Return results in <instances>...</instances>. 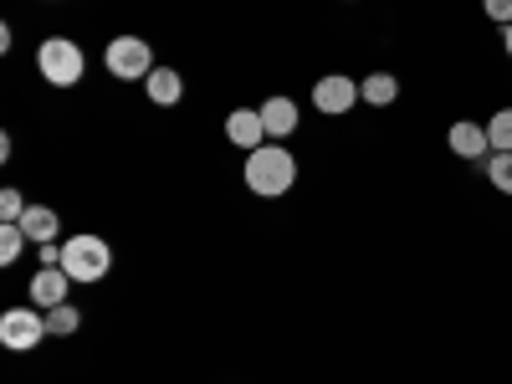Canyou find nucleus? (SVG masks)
I'll return each instance as SVG.
<instances>
[{"label":"nucleus","mask_w":512,"mask_h":384,"mask_svg":"<svg viewBox=\"0 0 512 384\" xmlns=\"http://www.w3.org/2000/svg\"><path fill=\"white\" fill-rule=\"evenodd\" d=\"M241 180L251 195H262V200H277L297 185V159L282 149V144H262V149H251L246 154V169H241Z\"/></svg>","instance_id":"nucleus-1"},{"label":"nucleus","mask_w":512,"mask_h":384,"mask_svg":"<svg viewBox=\"0 0 512 384\" xmlns=\"http://www.w3.org/2000/svg\"><path fill=\"white\" fill-rule=\"evenodd\" d=\"M62 272L72 277V282H103L108 272H113V246L103 241V236H67L62 241Z\"/></svg>","instance_id":"nucleus-2"},{"label":"nucleus","mask_w":512,"mask_h":384,"mask_svg":"<svg viewBox=\"0 0 512 384\" xmlns=\"http://www.w3.org/2000/svg\"><path fill=\"white\" fill-rule=\"evenodd\" d=\"M36 72L52 82V88H77L82 72H88V57H82V47L72 36H47L36 47Z\"/></svg>","instance_id":"nucleus-3"},{"label":"nucleus","mask_w":512,"mask_h":384,"mask_svg":"<svg viewBox=\"0 0 512 384\" xmlns=\"http://www.w3.org/2000/svg\"><path fill=\"white\" fill-rule=\"evenodd\" d=\"M41 338H52L47 333V313L41 308H6L0 313V349H11V354H31Z\"/></svg>","instance_id":"nucleus-4"},{"label":"nucleus","mask_w":512,"mask_h":384,"mask_svg":"<svg viewBox=\"0 0 512 384\" xmlns=\"http://www.w3.org/2000/svg\"><path fill=\"white\" fill-rule=\"evenodd\" d=\"M103 62H108V72H113L118 82H144V77L154 72V52H149L144 36H113L108 52H103Z\"/></svg>","instance_id":"nucleus-5"},{"label":"nucleus","mask_w":512,"mask_h":384,"mask_svg":"<svg viewBox=\"0 0 512 384\" xmlns=\"http://www.w3.org/2000/svg\"><path fill=\"white\" fill-rule=\"evenodd\" d=\"M354 103H359V82L349 72H328V77L313 82V108L318 113L344 118V113H354Z\"/></svg>","instance_id":"nucleus-6"},{"label":"nucleus","mask_w":512,"mask_h":384,"mask_svg":"<svg viewBox=\"0 0 512 384\" xmlns=\"http://www.w3.org/2000/svg\"><path fill=\"white\" fill-rule=\"evenodd\" d=\"M226 139H231L241 154L262 149V144H267V123H262V108H236V113H226Z\"/></svg>","instance_id":"nucleus-7"},{"label":"nucleus","mask_w":512,"mask_h":384,"mask_svg":"<svg viewBox=\"0 0 512 384\" xmlns=\"http://www.w3.org/2000/svg\"><path fill=\"white\" fill-rule=\"evenodd\" d=\"M67 292H72V277H67L62 267H41V272L31 277V308L52 313V308L67 303Z\"/></svg>","instance_id":"nucleus-8"},{"label":"nucleus","mask_w":512,"mask_h":384,"mask_svg":"<svg viewBox=\"0 0 512 384\" xmlns=\"http://www.w3.org/2000/svg\"><path fill=\"white\" fill-rule=\"evenodd\" d=\"M446 144H451V154L456 159H482V154H492V139H487V123H472V118H461V123H451V134H446Z\"/></svg>","instance_id":"nucleus-9"},{"label":"nucleus","mask_w":512,"mask_h":384,"mask_svg":"<svg viewBox=\"0 0 512 384\" xmlns=\"http://www.w3.org/2000/svg\"><path fill=\"white\" fill-rule=\"evenodd\" d=\"M144 93H149V103H159V108H175V103L185 98V77H180L175 67H154V72L144 77Z\"/></svg>","instance_id":"nucleus-10"},{"label":"nucleus","mask_w":512,"mask_h":384,"mask_svg":"<svg viewBox=\"0 0 512 384\" xmlns=\"http://www.w3.org/2000/svg\"><path fill=\"white\" fill-rule=\"evenodd\" d=\"M26 236H31V246H41V241H57L62 236V216L52 205H26V216L16 221Z\"/></svg>","instance_id":"nucleus-11"},{"label":"nucleus","mask_w":512,"mask_h":384,"mask_svg":"<svg viewBox=\"0 0 512 384\" xmlns=\"http://www.w3.org/2000/svg\"><path fill=\"white\" fill-rule=\"evenodd\" d=\"M262 123H267V139L282 144L292 128H297V103H292V98H267V103H262Z\"/></svg>","instance_id":"nucleus-12"},{"label":"nucleus","mask_w":512,"mask_h":384,"mask_svg":"<svg viewBox=\"0 0 512 384\" xmlns=\"http://www.w3.org/2000/svg\"><path fill=\"white\" fill-rule=\"evenodd\" d=\"M395 98H400V77L395 72H369L359 82V103H369V108H390Z\"/></svg>","instance_id":"nucleus-13"},{"label":"nucleus","mask_w":512,"mask_h":384,"mask_svg":"<svg viewBox=\"0 0 512 384\" xmlns=\"http://www.w3.org/2000/svg\"><path fill=\"white\" fill-rule=\"evenodd\" d=\"M26 231L16 226V221H6V226H0V267H16L21 262V251H26Z\"/></svg>","instance_id":"nucleus-14"},{"label":"nucleus","mask_w":512,"mask_h":384,"mask_svg":"<svg viewBox=\"0 0 512 384\" xmlns=\"http://www.w3.org/2000/svg\"><path fill=\"white\" fill-rule=\"evenodd\" d=\"M487 139H492V154H512V108H497L487 118Z\"/></svg>","instance_id":"nucleus-15"},{"label":"nucleus","mask_w":512,"mask_h":384,"mask_svg":"<svg viewBox=\"0 0 512 384\" xmlns=\"http://www.w3.org/2000/svg\"><path fill=\"white\" fill-rule=\"evenodd\" d=\"M77 328H82V313H77L72 303H62V308L47 313V333H52V338H72Z\"/></svg>","instance_id":"nucleus-16"},{"label":"nucleus","mask_w":512,"mask_h":384,"mask_svg":"<svg viewBox=\"0 0 512 384\" xmlns=\"http://www.w3.org/2000/svg\"><path fill=\"white\" fill-rule=\"evenodd\" d=\"M487 180L497 195H512V154H487Z\"/></svg>","instance_id":"nucleus-17"},{"label":"nucleus","mask_w":512,"mask_h":384,"mask_svg":"<svg viewBox=\"0 0 512 384\" xmlns=\"http://www.w3.org/2000/svg\"><path fill=\"white\" fill-rule=\"evenodd\" d=\"M21 216H26L21 190H0V226H6V221H21Z\"/></svg>","instance_id":"nucleus-18"},{"label":"nucleus","mask_w":512,"mask_h":384,"mask_svg":"<svg viewBox=\"0 0 512 384\" xmlns=\"http://www.w3.org/2000/svg\"><path fill=\"white\" fill-rule=\"evenodd\" d=\"M482 16L497 26H512V0H482Z\"/></svg>","instance_id":"nucleus-19"},{"label":"nucleus","mask_w":512,"mask_h":384,"mask_svg":"<svg viewBox=\"0 0 512 384\" xmlns=\"http://www.w3.org/2000/svg\"><path fill=\"white\" fill-rule=\"evenodd\" d=\"M36 256H41V267H62V246H57V241H41Z\"/></svg>","instance_id":"nucleus-20"},{"label":"nucleus","mask_w":512,"mask_h":384,"mask_svg":"<svg viewBox=\"0 0 512 384\" xmlns=\"http://www.w3.org/2000/svg\"><path fill=\"white\" fill-rule=\"evenodd\" d=\"M502 52L512 57V26H502Z\"/></svg>","instance_id":"nucleus-21"}]
</instances>
